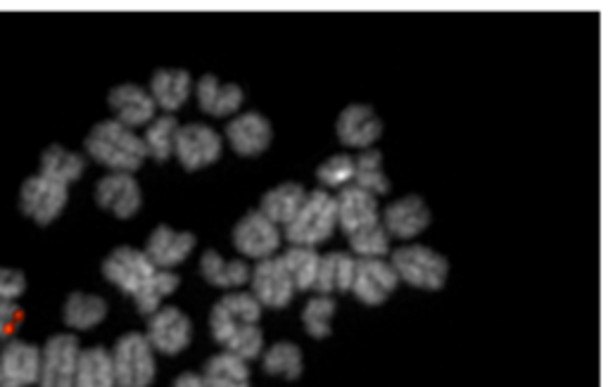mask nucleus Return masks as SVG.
<instances>
[{"label": "nucleus", "mask_w": 608, "mask_h": 387, "mask_svg": "<svg viewBox=\"0 0 608 387\" xmlns=\"http://www.w3.org/2000/svg\"><path fill=\"white\" fill-rule=\"evenodd\" d=\"M107 302L100 295H86V292H72L64 302L62 318L72 330H91L105 322Z\"/></svg>", "instance_id": "nucleus-28"}, {"label": "nucleus", "mask_w": 608, "mask_h": 387, "mask_svg": "<svg viewBox=\"0 0 608 387\" xmlns=\"http://www.w3.org/2000/svg\"><path fill=\"white\" fill-rule=\"evenodd\" d=\"M337 229L335 197L326 191L307 193L305 205L286 226V238L297 247H317Z\"/></svg>", "instance_id": "nucleus-3"}, {"label": "nucleus", "mask_w": 608, "mask_h": 387, "mask_svg": "<svg viewBox=\"0 0 608 387\" xmlns=\"http://www.w3.org/2000/svg\"><path fill=\"white\" fill-rule=\"evenodd\" d=\"M174 387H207V383L202 380V376H198V373H181Z\"/></svg>", "instance_id": "nucleus-41"}, {"label": "nucleus", "mask_w": 608, "mask_h": 387, "mask_svg": "<svg viewBox=\"0 0 608 387\" xmlns=\"http://www.w3.org/2000/svg\"><path fill=\"white\" fill-rule=\"evenodd\" d=\"M234 245L240 255L252 259H269L281 247V226L269 221L260 209L248 211L234 229Z\"/></svg>", "instance_id": "nucleus-11"}, {"label": "nucleus", "mask_w": 608, "mask_h": 387, "mask_svg": "<svg viewBox=\"0 0 608 387\" xmlns=\"http://www.w3.org/2000/svg\"><path fill=\"white\" fill-rule=\"evenodd\" d=\"M349 238V245H353L355 255H359V259H383L390 252V235L383 229V223L369 226V229L357 231Z\"/></svg>", "instance_id": "nucleus-36"}, {"label": "nucleus", "mask_w": 608, "mask_h": 387, "mask_svg": "<svg viewBox=\"0 0 608 387\" xmlns=\"http://www.w3.org/2000/svg\"><path fill=\"white\" fill-rule=\"evenodd\" d=\"M305 197H307V191L300 183H293V181L281 183V185H276V189L264 193L260 211L276 226H288L295 219L297 211H300V207L305 205Z\"/></svg>", "instance_id": "nucleus-24"}, {"label": "nucleus", "mask_w": 608, "mask_h": 387, "mask_svg": "<svg viewBox=\"0 0 608 387\" xmlns=\"http://www.w3.org/2000/svg\"><path fill=\"white\" fill-rule=\"evenodd\" d=\"M117 387H151L157 373L155 350L141 332H127L110 352Z\"/></svg>", "instance_id": "nucleus-4"}, {"label": "nucleus", "mask_w": 608, "mask_h": 387, "mask_svg": "<svg viewBox=\"0 0 608 387\" xmlns=\"http://www.w3.org/2000/svg\"><path fill=\"white\" fill-rule=\"evenodd\" d=\"M151 96L167 114L181 110L193 93V78L186 70H157L151 78Z\"/></svg>", "instance_id": "nucleus-23"}, {"label": "nucleus", "mask_w": 608, "mask_h": 387, "mask_svg": "<svg viewBox=\"0 0 608 387\" xmlns=\"http://www.w3.org/2000/svg\"><path fill=\"white\" fill-rule=\"evenodd\" d=\"M96 203L117 219H131L143 205V191L133 173L110 171L96 185Z\"/></svg>", "instance_id": "nucleus-13"}, {"label": "nucleus", "mask_w": 608, "mask_h": 387, "mask_svg": "<svg viewBox=\"0 0 608 387\" xmlns=\"http://www.w3.org/2000/svg\"><path fill=\"white\" fill-rule=\"evenodd\" d=\"M86 153L98 165L115 173H133L145 162V145L136 131L119 124L117 119H107L91 129L86 136Z\"/></svg>", "instance_id": "nucleus-2"}, {"label": "nucleus", "mask_w": 608, "mask_h": 387, "mask_svg": "<svg viewBox=\"0 0 608 387\" xmlns=\"http://www.w3.org/2000/svg\"><path fill=\"white\" fill-rule=\"evenodd\" d=\"M224 153V141L207 124H186L179 126L177 141H174V155L183 169L198 171L214 165Z\"/></svg>", "instance_id": "nucleus-9"}, {"label": "nucleus", "mask_w": 608, "mask_h": 387, "mask_svg": "<svg viewBox=\"0 0 608 387\" xmlns=\"http://www.w3.org/2000/svg\"><path fill=\"white\" fill-rule=\"evenodd\" d=\"M317 179L326 189H347L355 183V157L333 155L317 169Z\"/></svg>", "instance_id": "nucleus-37"}, {"label": "nucleus", "mask_w": 608, "mask_h": 387, "mask_svg": "<svg viewBox=\"0 0 608 387\" xmlns=\"http://www.w3.org/2000/svg\"><path fill=\"white\" fill-rule=\"evenodd\" d=\"M383 122L375 114L371 105L353 102L337 117V138H341L349 148L369 150L373 143L381 138Z\"/></svg>", "instance_id": "nucleus-16"}, {"label": "nucleus", "mask_w": 608, "mask_h": 387, "mask_svg": "<svg viewBox=\"0 0 608 387\" xmlns=\"http://www.w3.org/2000/svg\"><path fill=\"white\" fill-rule=\"evenodd\" d=\"M281 259H283V264H286L295 290H312L314 288L317 274H319V262H321V255L314 247L293 245Z\"/></svg>", "instance_id": "nucleus-33"}, {"label": "nucleus", "mask_w": 608, "mask_h": 387, "mask_svg": "<svg viewBox=\"0 0 608 387\" xmlns=\"http://www.w3.org/2000/svg\"><path fill=\"white\" fill-rule=\"evenodd\" d=\"M103 274L124 295L136 302L139 312L155 314L162 300L179 288V276L162 271L147 259L145 252L133 247H117L103 264Z\"/></svg>", "instance_id": "nucleus-1"}, {"label": "nucleus", "mask_w": 608, "mask_h": 387, "mask_svg": "<svg viewBox=\"0 0 608 387\" xmlns=\"http://www.w3.org/2000/svg\"><path fill=\"white\" fill-rule=\"evenodd\" d=\"M355 185H359L361 191L371 193L373 197L388 195L390 189V179L383 169V155L369 148L361 150V155L355 159Z\"/></svg>", "instance_id": "nucleus-31"}, {"label": "nucleus", "mask_w": 608, "mask_h": 387, "mask_svg": "<svg viewBox=\"0 0 608 387\" xmlns=\"http://www.w3.org/2000/svg\"><path fill=\"white\" fill-rule=\"evenodd\" d=\"M250 280H252V298L262 306L283 310V306L290 304L295 295L293 278L281 257L260 259V264L250 271Z\"/></svg>", "instance_id": "nucleus-12"}, {"label": "nucleus", "mask_w": 608, "mask_h": 387, "mask_svg": "<svg viewBox=\"0 0 608 387\" xmlns=\"http://www.w3.org/2000/svg\"><path fill=\"white\" fill-rule=\"evenodd\" d=\"M355 266H357V259L353 255H345V252H331V255L321 257L314 290L319 292V295L353 290Z\"/></svg>", "instance_id": "nucleus-25"}, {"label": "nucleus", "mask_w": 608, "mask_h": 387, "mask_svg": "<svg viewBox=\"0 0 608 387\" xmlns=\"http://www.w3.org/2000/svg\"><path fill=\"white\" fill-rule=\"evenodd\" d=\"M337 310V304L331 295H317L307 302L305 312H302V322L305 328L312 338L323 340L331 336V322H333V314Z\"/></svg>", "instance_id": "nucleus-35"}, {"label": "nucleus", "mask_w": 608, "mask_h": 387, "mask_svg": "<svg viewBox=\"0 0 608 387\" xmlns=\"http://www.w3.org/2000/svg\"><path fill=\"white\" fill-rule=\"evenodd\" d=\"M195 247V235L186 231H174L171 226H157V229L147 238L145 255L157 269L171 271L174 266H179L188 259Z\"/></svg>", "instance_id": "nucleus-20"}, {"label": "nucleus", "mask_w": 608, "mask_h": 387, "mask_svg": "<svg viewBox=\"0 0 608 387\" xmlns=\"http://www.w3.org/2000/svg\"><path fill=\"white\" fill-rule=\"evenodd\" d=\"M337 207V226H343L347 235L369 229V226L381 223V209H378V197L361 191L359 185H347L335 197Z\"/></svg>", "instance_id": "nucleus-17"}, {"label": "nucleus", "mask_w": 608, "mask_h": 387, "mask_svg": "<svg viewBox=\"0 0 608 387\" xmlns=\"http://www.w3.org/2000/svg\"><path fill=\"white\" fill-rule=\"evenodd\" d=\"M67 199H70V189L58 181L40 177V173L26 179L20 189V207L38 226L56 221L64 211Z\"/></svg>", "instance_id": "nucleus-7"}, {"label": "nucleus", "mask_w": 608, "mask_h": 387, "mask_svg": "<svg viewBox=\"0 0 608 387\" xmlns=\"http://www.w3.org/2000/svg\"><path fill=\"white\" fill-rule=\"evenodd\" d=\"M81 359V344L70 332L52 336L40 350L38 387H72Z\"/></svg>", "instance_id": "nucleus-8"}, {"label": "nucleus", "mask_w": 608, "mask_h": 387, "mask_svg": "<svg viewBox=\"0 0 608 387\" xmlns=\"http://www.w3.org/2000/svg\"><path fill=\"white\" fill-rule=\"evenodd\" d=\"M430 226V207L424 203V197L407 195L390 203L383 211V229L390 238L412 240L418 233H424Z\"/></svg>", "instance_id": "nucleus-18"}, {"label": "nucleus", "mask_w": 608, "mask_h": 387, "mask_svg": "<svg viewBox=\"0 0 608 387\" xmlns=\"http://www.w3.org/2000/svg\"><path fill=\"white\" fill-rule=\"evenodd\" d=\"M390 264L402 280L424 290H440L450 276V262L426 245L397 247Z\"/></svg>", "instance_id": "nucleus-5"}, {"label": "nucleus", "mask_w": 608, "mask_h": 387, "mask_svg": "<svg viewBox=\"0 0 608 387\" xmlns=\"http://www.w3.org/2000/svg\"><path fill=\"white\" fill-rule=\"evenodd\" d=\"M302 352L295 342H276L264 354V371L286 380H297L302 376Z\"/></svg>", "instance_id": "nucleus-34"}, {"label": "nucleus", "mask_w": 608, "mask_h": 387, "mask_svg": "<svg viewBox=\"0 0 608 387\" xmlns=\"http://www.w3.org/2000/svg\"><path fill=\"white\" fill-rule=\"evenodd\" d=\"M177 131H179V122L174 119V114L155 117L153 122L147 124L145 136H143L145 153L153 155L157 162H167V159L174 155V141H177Z\"/></svg>", "instance_id": "nucleus-32"}, {"label": "nucleus", "mask_w": 608, "mask_h": 387, "mask_svg": "<svg viewBox=\"0 0 608 387\" xmlns=\"http://www.w3.org/2000/svg\"><path fill=\"white\" fill-rule=\"evenodd\" d=\"M264 306L252 298V292H228L212 306L210 328L212 336L219 344H226L238 332L248 330L252 326H260Z\"/></svg>", "instance_id": "nucleus-6"}, {"label": "nucleus", "mask_w": 608, "mask_h": 387, "mask_svg": "<svg viewBox=\"0 0 608 387\" xmlns=\"http://www.w3.org/2000/svg\"><path fill=\"white\" fill-rule=\"evenodd\" d=\"M72 387H117L110 352L105 347H91V350H81L76 378Z\"/></svg>", "instance_id": "nucleus-30"}, {"label": "nucleus", "mask_w": 608, "mask_h": 387, "mask_svg": "<svg viewBox=\"0 0 608 387\" xmlns=\"http://www.w3.org/2000/svg\"><path fill=\"white\" fill-rule=\"evenodd\" d=\"M400 276L385 259H357L353 292L363 304H381L393 295Z\"/></svg>", "instance_id": "nucleus-15"}, {"label": "nucleus", "mask_w": 608, "mask_h": 387, "mask_svg": "<svg viewBox=\"0 0 608 387\" xmlns=\"http://www.w3.org/2000/svg\"><path fill=\"white\" fill-rule=\"evenodd\" d=\"M224 347L226 352L240 356L242 362H250V359H257L264 350V332L260 326H252L248 330L238 332V336L228 340Z\"/></svg>", "instance_id": "nucleus-38"}, {"label": "nucleus", "mask_w": 608, "mask_h": 387, "mask_svg": "<svg viewBox=\"0 0 608 387\" xmlns=\"http://www.w3.org/2000/svg\"><path fill=\"white\" fill-rule=\"evenodd\" d=\"M0 376L17 387H34L40 376V347L24 340H8L0 350Z\"/></svg>", "instance_id": "nucleus-21"}, {"label": "nucleus", "mask_w": 608, "mask_h": 387, "mask_svg": "<svg viewBox=\"0 0 608 387\" xmlns=\"http://www.w3.org/2000/svg\"><path fill=\"white\" fill-rule=\"evenodd\" d=\"M0 387H17V385H12V383H10L8 378H3V376H0Z\"/></svg>", "instance_id": "nucleus-42"}, {"label": "nucleus", "mask_w": 608, "mask_h": 387, "mask_svg": "<svg viewBox=\"0 0 608 387\" xmlns=\"http://www.w3.org/2000/svg\"><path fill=\"white\" fill-rule=\"evenodd\" d=\"M195 98L202 112L212 117H236L246 102V90L238 84H224L216 76L205 74L195 84Z\"/></svg>", "instance_id": "nucleus-22"}, {"label": "nucleus", "mask_w": 608, "mask_h": 387, "mask_svg": "<svg viewBox=\"0 0 608 387\" xmlns=\"http://www.w3.org/2000/svg\"><path fill=\"white\" fill-rule=\"evenodd\" d=\"M200 271L216 288H240L250 280V266L242 259H224L216 250H207L200 259Z\"/></svg>", "instance_id": "nucleus-27"}, {"label": "nucleus", "mask_w": 608, "mask_h": 387, "mask_svg": "<svg viewBox=\"0 0 608 387\" xmlns=\"http://www.w3.org/2000/svg\"><path fill=\"white\" fill-rule=\"evenodd\" d=\"M22 326V310L17 302L0 300V340H10Z\"/></svg>", "instance_id": "nucleus-40"}, {"label": "nucleus", "mask_w": 608, "mask_h": 387, "mask_svg": "<svg viewBox=\"0 0 608 387\" xmlns=\"http://www.w3.org/2000/svg\"><path fill=\"white\" fill-rule=\"evenodd\" d=\"M226 138L238 155L257 157L272 145L274 129L262 112H238L226 126Z\"/></svg>", "instance_id": "nucleus-14"}, {"label": "nucleus", "mask_w": 608, "mask_h": 387, "mask_svg": "<svg viewBox=\"0 0 608 387\" xmlns=\"http://www.w3.org/2000/svg\"><path fill=\"white\" fill-rule=\"evenodd\" d=\"M202 380L207 387H250L248 362L231 352L214 354L202 371Z\"/></svg>", "instance_id": "nucleus-29"}, {"label": "nucleus", "mask_w": 608, "mask_h": 387, "mask_svg": "<svg viewBox=\"0 0 608 387\" xmlns=\"http://www.w3.org/2000/svg\"><path fill=\"white\" fill-rule=\"evenodd\" d=\"M86 171V159L74 150H67L62 145H50V148L40 155V177L50 181H58L70 189Z\"/></svg>", "instance_id": "nucleus-26"}, {"label": "nucleus", "mask_w": 608, "mask_h": 387, "mask_svg": "<svg viewBox=\"0 0 608 387\" xmlns=\"http://www.w3.org/2000/svg\"><path fill=\"white\" fill-rule=\"evenodd\" d=\"M193 338V326L177 306H162L155 314H151L145 340L151 342L153 350L162 354H181Z\"/></svg>", "instance_id": "nucleus-10"}, {"label": "nucleus", "mask_w": 608, "mask_h": 387, "mask_svg": "<svg viewBox=\"0 0 608 387\" xmlns=\"http://www.w3.org/2000/svg\"><path fill=\"white\" fill-rule=\"evenodd\" d=\"M26 292V276L20 269L0 266V300L17 302Z\"/></svg>", "instance_id": "nucleus-39"}, {"label": "nucleus", "mask_w": 608, "mask_h": 387, "mask_svg": "<svg viewBox=\"0 0 608 387\" xmlns=\"http://www.w3.org/2000/svg\"><path fill=\"white\" fill-rule=\"evenodd\" d=\"M107 102H110L117 122L129 129L147 126L155 119V110H157L151 90L139 84H121L112 88Z\"/></svg>", "instance_id": "nucleus-19"}]
</instances>
